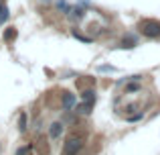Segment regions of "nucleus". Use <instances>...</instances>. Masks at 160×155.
I'll use <instances>...</instances> for the list:
<instances>
[{
	"label": "nucleus",
	"mask_w": 160,
	"mask_h": 155,
	"mask_svg": "<svg viewBox=\"0 0 160 155\" xmlns=\"http://www.w3.org/2000/svg\"><path fill=\"white\" fill-rule=\"evenodd\" d=\"M71 104H73V96H71L69 92H65V94H63V106H65V108H69Z\"/></svg>",
	"instance_id": "nucleus-7"
},
{
	"label": "nucleus",
	"mask_w": 160,
	"mask_h": 155,
	"mask_svg": "<svg viewBox=\"0 0 160 155\" xmlns=\"http://www.w3.org/2000/svg\"><path fill=\"white\" fill-rule=\"evenodd\" d=\"M28 151H31V145H28V147H22V149H18V155H27Z\"/></svg>",
	"instance_id": "nucleus-9"
},
{
	"label": "nucleus",
	"mask_w": 160,
	"mask_h": 155,
	"mask_svg": "<svg viewBox=\"0 0 160 155\" xmlns=\"http://www.w3.org/2000/svg\"><path fill=\"white\" fill-rule=\"evenodd\" d=\"M61 133H63V125L61 123H53L51 125V137H53V139H57Z\"/></svg>",
	"instance_id": "nucleus-4"
},
{
	"label": "nucleus",
	"mask_w": 160,
	"mask_h": 155,
	"mask_svg": "<svg viewBox=\"0 0 160 155\" xmlns=\"http://www.w3.org/2000/svg\"><path fill=\"white\" fill-rule=\"evenodd\" d=\"M81 98H83V102H91L93 104L95 102V94H93V90H85L81 94Z\"/></svg>",
	"instance_id": "nucleus-6"
},
{
	"label": "nucleus",
	"mask_w": 160,
	"mask_h": 155,
	"mask_svg": "<svg viewBox=\"0 0 160 155\" xmlns=\"http://www.w3.org/2000/svg\"><path fill=\"white\" fill-rule=\"evenodd\" d=\"M2 12H6V6H4V2L0 0V14H2Z\"/></svg>",
	"instance_id": "nucleus-10"
},
{
	"label": "nucleus",
	"mask_w": 160,
	"mask_h": 155,
	"mask_svg": "<svg viewBox=\"0 0 160 155\" xmlns=\"http://www.w3.org/2000/svg\"><path fill=\"white\" fill-rule=\"evenodd\" d=\"M16 37H18V31H16L14 27H8L6 31H4V43H14Z\"/></svg>",
	"instance_id": "nucleus-3"
},
{
	"label": "nucleus",
	"mask_w": 160,
	"mask_h": 155,
	"mask_svg": "<svg viewBox=\"0 0 160 155\" xmlns=\"http://www.w3.org/2000/svg\"><path fill=\"white\" fill-rule=\"evenodd\" d=\"M20 129H22V131H24V129H27V127H24V114L20 116Z\"/></svg>",
	"instance_id": "nucleus-11"
},
{
	"label": "nucleus",
	"mask_w": 160,
	"mask_h": 155,
	"mask_svg": "<svg viewBox=\"0 0 160 155\" xmlns=\"http://www.w3.org/2000/svg\"><path fill=\"white\" fill-rule=\"evenodd\" d=\"M134 43H136L134 39H124L122 41V47H134Z\"/></svg>",
	"instance_id": "nucleus-8"
},
{
	"label": "nucleus",
	"mask_w": 160,
	"mask_h": 155,
	"mask_svg": "<svg viewBox=\"0 0 160 155\" xmlns=\"http://www.w3.org/2000/svg\"><path fill=\"white\" fill-rule=\"evenodd\" d=\"M138 31L148 39H158L160 37V20L158 19H142L138 23Z\"/></svg>",
	"instance_id": "nucleus-1"
},
{
	"label": "nucleus",
	"mask_w": 160,
	"mask_h": 155,
	"mask_svg": "<svg viewBox=\"0 0 160 155\" xmlns=\"http://www.w3.org/2000/svg\"><path fill=\"white\" fill-rule=\"evenodd\" d=\"M83 149V137H69L67 143L63 145V155H77Z\"/></svg>",
	"instance_id": "nucleus-2"
},
{
	"label": "nucleus",
	"mask_w": 160,
	"mask_h": 155,
	"mask_svg": "<svg viewBox=\"0 0 160 155\" xmlns=\"http://www.w3.org/2000/svg\"><path fill=\"white\" fill-rule=\"evenodd\" d=\"M91 108H93V104H91V102H83V104H79V106H77V112H81V114H89Z\"/></svg>",
	"instance_id": "nucleus-5"
}]
</instances>
